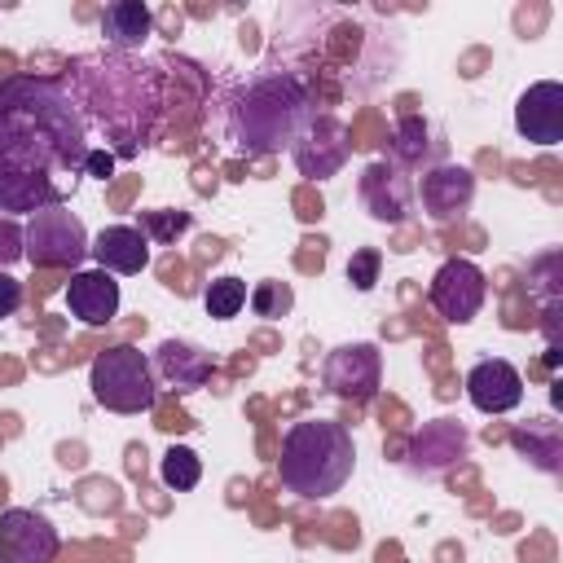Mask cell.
<instances>
[{
    "instance_id": "1",
    "label": "cell",
    "mask_w": 563,
    "mask_h": 563,
    "mask_svg": "<svg viewBox=\"0 0 563 563\" xmlns=\"http://www.w3.org/2000/svg\"><path fill=\"white\" fill-rule=\"evenodd\" d=\"M88 128L62 79L13 75L0 84V211H40L70 198L84 176Z\"/></svg>"
},
{
    "instance_id": "2",
    "label": "cell",
    "mask_w": 563,
    "mask_h": 563,
    "mask_svg": "<svg viewBox=\"0 0 563 563\" xmlns=\"http://www.w3.org/2000/svg\"><path fill=\"white\" fill-rule=\"evenodd\" d=\"M62 88L75 101L84 128L92 123L114 158H132L158 123L163 110V70L132 53H88L70 62Z\"/></svg>"
},
{
    "instance_id": "3",
    "label": "cell",
    "mask_w": 563,
    "mask_h": 563,
    "mask_svg": "<svg viewBox=\"0 0 563 563\" xmlns=\"http://www.w3.org/2000/svg\"><path fill=\"white\" fill-rule=\"evenodd\" d=\"M317 114L312 88L295 70H260L224 97V136L242 154H282Z\"/></svg>"
},
{
    "instance_id": "4",
    "label": "cell",
    "mask_w": 563,
    "mask_h": 563,
    "mask_svg": "<svg viewBox=\"0 0 563 563\" xmlns=\"http://www.w3.org/2000/svg\"><path fill=\"white\" fill-rule=\"evenodd\" d=\"M356 471L352 431L334 418H299L282 435L277 479L299 501H330Z\"/></svg>"
},
{
    "instance_id": "5",
    "label": "cell",
    "mask_w": 563,
    "mask_h": 563,
    "mask_svg": "<svg viewBox=\"0 0 563 563\" xmlns=\"http://www.w3.org/2000/svg\"><path fill=\"white\" fill-rule=\"evenodd\" d=\"M88 387H92V400L110 413H145L158 400L154 365L132 343H114V347L97 352L88 365Z\"/></svg>"
},
{
    "instance_id": "6",
    "label": "cell",
    "mask_w": 563,
    "mask_h": 563,
    "mask_svg": "<svg viewBox=\"0 0 563 563\" xmlns=\"http://www.w3.org/2000/svg\"><path fill=\"white\" fill-rule=\"evenodd\" d=\"M88 242L92 238H88L84 220L66 202L40 207L22 224V255L35 268H70V273H79V264L88 260Z\"/></svg>"
},
{
    "instance_id": "7",
    "label": "cell",
    "mask_w": 563,
    "mask_h": 563,
    "mask_svg": "<svg viewBox=\"0 0 563 563\" xmlns=\"http://www.w3.org/2000/svg\"><path fill=\"white\" fill-rule=\"evenodd\" d=\"M427 299L444 321L466 325V321L479 317V308L488 299V277H484V268L475 260H444L435 268L431 286H427Z\"/></svg>"
},
{
    "instance_id": "8",
    "label": "cell",
    "mask_w": 563,
    "mask_h": 563,
    "mask_svg": "<svg viewBox=\"0 0 563 563\" xmlns=\"http://www.w3.org/2000/svg\"><path fill=\"white\" fill-rule=\"evenodd\" d=\"M57 550L62 537L40 510L31 506L0 510V563H53Z\"/></svg>"
},
{
    "instance_id": "9",
    "label": "cell",
    "mask_w": 563,
    "mask_h": 563,
    "mask_svg": "<svg viewBox=\"0 0 563 563\" xmlns=\"http://www.w3.org/2000/svg\"><path fill=\"white\" fill-rule=\"evenodd\" d=\"M347 150H352V141H347L343 119H334V114L321 110V114L308 119V128L290 145V158H295V167L308 180H325V176H334L347 163Z\"/></svg>"
},
{
    "instance_id": "10",
    "label": "cell",
    "mask_w": 563,
    "mask_h": 563,
    "mask_svg": "<svg viewBox=\"0 0 563 563\" xmlns=\"http://www.w3.org/2000/svg\"><path fill=\"white\" fill-rule=\"evenodd\" d=\"M321 383L339 396V400H369L383 387V356L374 343H343L325 356L321 365Z\"/></svg>"
},
{
    "instance_id": "11",
    "label": "cell",
    "mask_w": 563,
    "mask_h": 563,
    "mask_svg": "<svg viewBox=\"0 0 563 563\" xmlns=\"http://www.w3.org/2000/svg\"><path fill=\"white\" fill-rule=\"evenodd\" d=\"M418 198H422V211L435 220V224H453L471 211L475 202V172L462 167V163H435L422 172L418 180Z\"/></svg>"
},
{
    "instance_id": "12",
    "label": "cell",
    "mask_w": 563,
    "mask_h": 563,
    "mask_svg": "<svg viewBox=\"0 0 563 563\" xmlns=\"http://www.w3.org/2000/svg\"><path fill=\"white\" fill-rule=\"evenodd\" d=\"M466 449H471V435H466L462 422H453V418H431V422H422V427L413 431L405 457H409V471H413V475H440V471H449L453 462H462Z\"/></svg>"
},
{
    "instance_id": "13",
    "label": "cell",
    "mask_w": 563,
    "mask_h": 563,
    "mask_svg": "<svg viewBox=\"0 0 563 563\" xmlns=\"http://www.w3.org/2000/svg\"><path fill=\"white\" fill-rule=\"evenodd\" d=\"M515 132L532 145H559L563 141V84L541 79L515 101Z\"/></svg>"
},
{
    "instance_id": "14",
    "label": "cell",
    "mask_w": 563,
    "mask_h": 563,
    "mask_svg": "<svg viewBox=\"0 0 563 563\" xmlns=\"http://www.w3.org/2000/svg\"><path fill=\"white\" fill-rule=\"evenodd\" d=\"M466 400L479 413H510L523 400V374L501 356H484L466 369Z\"/></svg>"
},
{
    "instance_id": "15",
    "label": "cell",
    "mask_w": 563,
    "mask_h": 563,
    "mask_svg": "<svg viewBox=\"0 0 563 563\" xmlns=\"http://www.w3.org/2000/svg\"><path fill=\"white\" fill-rule=\"evenodd\" d=\"M154 378H163L176 396H194L198 387H207L211 383V374H216V365H211V356L198 347V343H189V339H163L158 347H154Z\"/></svg>"
},
{
    "instance_id": "16",
    "label": "cell",
    "mask_w": 563,
    "mask_h": 563,
    "mask_svg": "<svg viewBox=\"0 0 563 563\" xmlns=\"http://www.w3.org/2000/svg\"><path fill=\"white\" fill-rule=\"evenodd\" d=\"M66 308L84 325H110L119 317V282L106 268H79L66 282Z\"/></svg>"
},
{
    "instance_id": "17",
    "label": "cell",
    "mask_w": 563,
    "mask_h": 563,
    "mask_svg": "<svg viewBox=\"0 0 563 563\" xmlns=\"http://www.w3.org/2000/svg\"><path fill=\"white\" fill-rule=\"evenodd\" d=\"M88 255L97 260V268H106L110 277H132L150 264V233L136 229V224H106L92 242H88Z\"/></svg>"
},
{
    "instance_id": "18",
    "label": "cell",
    "mask_w": 563,
    "mask_h": 563,
    "mask_svg": "<svg viewBox=\"0 0 563 563\" xmlns=\"http://www.w3.org/2000/svg\"><path fill=\"white\" fill-rule=\"evenodd\" d=\"M361 202H365V211H369L374 220L400 224L405 211H409V180L400 176L396 163L378 158V163H369V167L361 172Z\"/></svg>"
},
{
    "instance_id": "19",
    "label": "cell",
    "mask_w": 563,
    "mask_h": 563,
    "mask_svg": "<svg viewBox=\"0 0 563 563\" xmlns=\"http://www.w3.org/2000/svg\"><path fill=\"white\" fill-rule=\"evenodd\" d=\"M101 35H106L110 53H132V48H141V44L154 35V13H150V4H141V0H114V4H106V13H101Z\"/></svg>"
},
{
    "instance_id": "20",
    "label": "cell",
    "mask_w": 563,
    "mask_h": 563,
    "mask_svg": "<svg viewBox=\"0 0 563 563\" xmlns=\"http://www.w3.org/2000/svg\"><path fill=\"white\" fill-rule=\"evenodd\" d=\"M510 444H515L519 453H528V462H532V466H541V471H550V475H559V471H563V440H559V422L537 418V422H528V427H515V431H510Z\"/></svg>"
},
{
    "instance_id": "21",
    "label": "cell",
    "mask_w": 563,
    "mask_h": 563,
    "mask_svg": "<svg viewBox=\"0 0 563 563\" xmlns=\"http://www.w3.org/2000/svg\"><path fill=\"white\" fill-rule=\"evenodd\" d=\"M246 282L242 277H211L207 282V290H202V308H207V317H216V321H229V317H238L242 308H246Z\"/></svg>"
},
{
    "instance_id": "22",
    "label": "cell",
    "mask_w": 563,
    "mask_h": 563,
    "mask_svg": "<svg viewBox=\"0 0 563 563\" xmlns=\"http://www.w3.org/2000/svg\"><path fill=\"white\" fill-rule=\"evenodd\" d=\"M158 479L172 488V493H189L198 479H202V457L189 449V444H172L158 462Z\"/></svg>"
},
{
    "instance_id": "23",
    "label": "cell",
    "mask_w": 563,
    "mask_h": 563,
    "mask_svg": "<svg viewBox=\"0 0 563 563\" xmlns=\"http://www.w3.org/2000/svg\"><path fill=\"white\" fill-rule=\"evenodd\" d=\"M427 123L418 119V114H405L400 123H396V132H391V163L396 167H418L422 158H427Z\"/></svg>"
},
{
    "instance_id": "24",
    "label": "cell",
    "mask_w": 563,
    "mask_h": 563,
    "mask_svg": "<svg viewBox=\"0 0 563 563\" xmlns=\"http://www.w3.org/2000/svg\"><path fill=\"white\" fill-rule=\"evenodd\" d=\"M246 303H251L255 317L277 321V317H286L295 308V290L286 282H277V277H264V282H255V290L246 295Z\"/></svg>"
},
{
    "instance_id": "25",
    "label": "cell",
    "mask_w": 563,
    "mask_h": 563,
    "mask_svg": "<svg viewBox=\"0 0 563 563\" xmlns=\"http://www.w3.org/2000/svg\"><path fill=\"white\" fill-rule=\"evenodd\" d=\"M378 268H383V251L378 246H361V251H352V260H347V282H352V290H374L378 286Z\"/></svg>"
},
{
    "instance_id": "26",
    "label": "cell",
    "mask_w": 563,
    "mask_h": 563,
    "mask_svg": "<svg viewBox=\"0 0 563 563\" xmlns=\"http://www.w3.org/2000/svg\"><path fill=\"white\" fill-rule=\"evenodd\" d=\"M136 229H150L158 242H172L176 233H185V229H189V211H150Z\"/></svg>"
},
{
    "instance_id": "27",
    "label": "cell",
    "mask_w": 563,
    "mask_h": 563,
    "mask_svg": "<svg viewBox=\"0 0 563 563\" xmlns=\"http://www.w3.org/2000/svg\"><path fill=\"white\" fill-rule=\"evenodd\" d=\"M13 260H26L22 255V224L0 216V268H9Z\"/></svg>"
},
{
    "instance_id": "28",
    "label": "cell",
    "mask_w": 563,
    "mask_h": 563,
    "mask_svg": "<svg viewBox=\"0 0 563 563\" xmlns=\"http://www.w3.org/2000/svg\"><path fill=\"white\" fill-rule=\"evenodd\" d=\"M22 308V282L0 268V317H13Z\"/></svg>"
},
{
    "instance_id": "29",
    "label": "cell",
    "mask_w": 563,
    "mask_h": 563,
    "mask_svg": "<svg viewBox=\"0 0 563 563\" xmlns=\"http://www.w3.org/2000/svg\"><path fill=\"white\" fill-rule=\"evenodd\" d=\"M110 172H114V154H110V150H88V158H84V176L106 180Z\"/></svg>"
}]
</instances>
